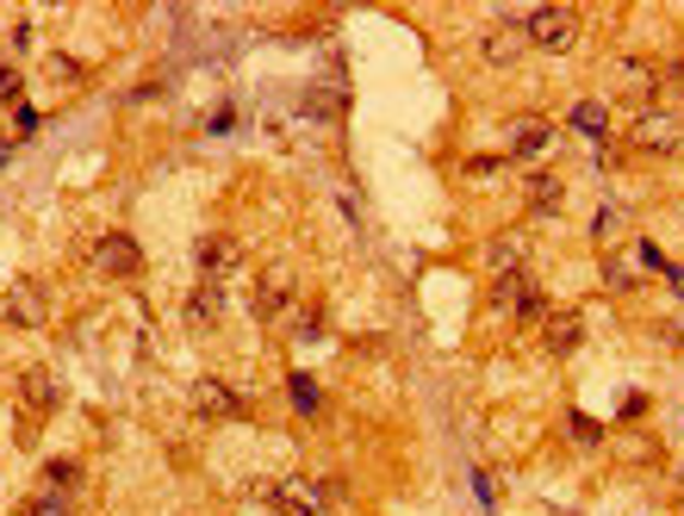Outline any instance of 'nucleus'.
<instances>
[{
	"instance_id": "nucleus-1",
	"label": "nucleus",
	"mask_w": 684,
	"mask_h": 516,
	"mask_svg": "<svg viewBox=\"0 0 684 516\" xmlns=\"http://www.w3.org/2000/svg\"><path fill=\"white\" fill-rule=\"evenodd\" d=\"M523 38H529L542 57H567L572 44H579V13H572V7H535L529 20H523Z\"/></svg>"
},
{
	"instance_id": "nucleus-2",
	"label": "nucleus",
	"mask_w": 684,
	"mask_h": 516,
	"mask_svg": "<svg viewBox=\"0 0 684 516\" xmlns=\"http://www.w3.org/2000/svg\"><path fill=\"white\" fill-rule=\"evenodd\" d=\"M628 144L641 156H672L684 144V118L665 113V106H647V113H635V125H628Z\"/></svg>"
},
{
	"instance_id": "nucleus-3",
	"label": "nucleus",
	"mask_w": 684,
	"mask_h": 516,
	"mask_svg": "<svg viewBox=\"0 0 684 516\" xmlns=\"http://www.w3.org/2000/svg\"><path fill=\"white\" fill-rule=\"evenodd\" d=\"M88 268H94L100 280H132V274L144 268V249H137L125 230H106V237L88 249Z\"/></svg>"
},
{
	"instance_id": "nucleus-4",
	"label": "nucleus",
	"mask_w": 684,
	"mask_h": 516,
	"mask_svg": "<svg viewBox=\"0 0 684 516\" xmlns=\"http://www.w3.org/2000/svg\"><path fill=\"white\" fill-rule=\"evenodd\" d=\"M200 274H206V287H230V280L243 274V243L225 237V230L206 237V243H200Z\"/></svg>"
},
{
	"instance_id": "nucleus-5",
	"label": "nucleus",
	"mask_w": 684,
	"mask_h": 516,
	"mask_svg": "<svg viewBox=\"0 0 684 516\" xmlns=\"http://www.w3.org/2000/svg\"><path fill=\"white\" fill-rule=\"evenodd\" d=\"M504 144H511L504 156H516V162H542V156L554 150V118H542V113H523V118H511V131H504Z\"/></svg>"
},
{
	"instance_id": "nucleus-6",
	"label": "nucleus",
	"mask_w": 684,
	"mask_h": 516,
	"mask_svg": "<svg viewBox=\"0 0 684 516\" xmlns=\"http://www.w3.org/2000/svg\"><path fill=\"white\" fill-rule=\"evenodd\" d=\"M187 404H193V417H212V423L243 417V411H249V399L237 392V386H225V380H193Z\"/></svg>"
},
{
	"instance_id": "nucleus-7",
	"label": "nucleus",
	"mask_w": 684,
	"mask_h": 516,
	"mask_svg": "<svg viewBox=\"0 0 684 516\" xmlns=\"http://www.w3.org/2000/svg\"><path fill=\"white\" fill-rule=\"evenodd\" d=\"M286 306H293V268H286V262H267L262 280H255V293H249V311L267 324V318H281Z\"/></svg>"
},
{
	"instance_id": "nucleus-8",
	"label": "nucleus",
	"mask_w": 684,
	"mask_h": 516,
	"mask_svg": "<svg viewBox=\"0 0 684 516\" xmlns=\"http://www.w3.org/2000/svg\"><path fill=\"white\" fill-rule=\"evenodd\" d=\"M262 497H267V511L274 516H323L311 479H274V485H262Z\"/></svg>"
},
{
	"instance_id": "nucleus-9",
	"label": "nucleus",
	"mask_w": 684,
	"mask_h": 516,
	"mask_svg": "<svg viewBox=\"0 0 684 516\" xmlns=\"http://www.w3.org/2000/svg\"><path fill=\"white\" fill-rule=\"evenodd\" d=\"M492 306H498V311H516V318H535V324L548 318V299L535 293V280H529V274H511V280H492Z\"/></svg>"
},
{
	"instance_id": "nucleus-10",
	"label": "nucleus",
	"mask_w": 684,
	"mask_h": 516,
	"mask_svg": "<svg viewBox=\"0 0 684 516\" xmlns=\"http://www.w3.org/2000/svg\"><path fill=\"white\" fill-rule=\"evenodd\" d=\"M616 88H623L641 113H647V106H660V69H653V62H641V57L616 62Z\"/></svg>"
},
{
	"instance_id": "nucleus-11",
	"label": "nucleus",
	"mask_w": 684,
	"mask_h": 516,
	"mask_svg": "<svg viewBox=\"0 0 684 516\" xmlns=\"http://www.w3.org/2000/svg\"><path fill=\"white\" fill-rule=\"evenodd\" d=\"M523 25L516 20H498V25H486V32H479V57L486 62H498V69H511L516 57H523Z\"/></svg>"
},
{
	"instance_id": "nucleus-12",
	"label": "nucleus",
	"mask_w": 684,
	"mask_h": 516,
	"mask_svg": "<svg viewBox=\"0 0 684 516\" xmlns=\"http://www.w3.org/2000/svg\"><path fill=\"white\" fill-rule=\"evenodd\" d=\"M57 404H62V386L50 380V374H38V367H32V374L20 380V411H25V429H32L38 417H50Z\"/></svg>"
},
{
	"instance_id": "nucleus-13",
	"label": "nucleus",
	"mask_w": 684,
	"mask_h": 516,
	"mask_svg": "<svg viewBox=\"0 0 684 516\" xmlns=\"http://www.w3.org/2000/svg\"><path fill=\"white\" fill-rule=\"evenodd\" d=\"M579 336H585V318H579V311H548V318H542V348L560 355V362L579 348Z\"/></svg>"
},
{
	"instance_id": "nucleus-14",
	"label": "nucleus",
	"mask_w": 684,
	"mask_h": 516,
	"mask_svg": "<svg viewBox=\"0 0 684 516\" xmlns=\"http://www.w3.org/2000/svg\"><path fill=\"white\" fill-rule=\"evenodd\" d=\"M7 318H13V324H25V330H38L44 318H50V293H44L38 280H20V287H13V299H7Z\"/></svg>"
},
{
	"instance_id": "nucleus-15",
	"label": "nucleus",
	"mask_w": 684,
	"mask_h": 516,
	"mask_svg": "<svg viewBox=\"0 0 684 516\" xmlns=\"http://www.w3.org/2000/svg\"><path fill=\"white\" fill-rule=\"evenodd\" d=\"M181 318H187V330H212L218 318H225V287H200L187 293V306H181Z\"/></svg>"
},
{
	"instance_id": "nucleus-16",
	"label": "nucleus",
	"mask_w": 684,
	"mask_h": 516,
	"mask_svg": "<svg viewBox=\"0 0 684 516\" xmlns=\"http://www.w3.org/2000/svg\"><path fill=\"white\" fill-rule=\"evenodd\" d=\"M523 262H529V243L523 237H492V249H486V268H492V280H511V274H523Z\"/></svg>"
},
{
	"instance_id": "nucleus-17",
	"label": "nucleus",
	"mask_w": 684,
	"mask_h": 516,
	"mask_svg": "<svg viewBox=\"0 0 684 516\" xmlns=\"http://www.w3.org/2000/svg\"><path fill=\"white\" fill-rule=\"evenodd\" d=\"M523 199H529V218H560L567 187H560V174H535L529 187H523Z\"/></svg>"
},
{
	"instance_id": "nucleus-18",
	"label": "nucleus",
	"mask_w": 684,
	"mask_h": 516,
	"mask_svg": "<svg viewBox=\"0 0 684 516\" xmlns=\"http://www.w3.org/2000/svg\"><path fill=\"white\" fill-rule=\"evenodd\" d=\"M38 81H44V94H69V88H81V62L62 57V50H44Z\"/></svg>"
},
{
	"instance_id": "nucleus-19",
	"label": "nucleus",
	"mask_w": 684,
	"mask_h": 516,
	"mask_svg": "<svg viewBox=\"0 0 684 516\" xmlns=\"http://www.w3.org/2000/svg\"><path fill=\"white\" fill-rule=\"evenodd\" d=\"M38 492L69 497V504H76V497H81V467H76V460H50V467H44V479H38Z\"/></svg>"
},
{
	"instance_id": "nucleus-20",
	"label": "nucleus",
	"mask_w": 684,
	"mask_h": 516,
	"mask_svg": "<svg viewBox=\"0 0 684 516\" xmlns=\"http://www.w3.org/2000/svg\"><path fill=\"white\" fill-rule=\"evenodd\" d=\"M572 131L591 137V144H604V131H609V100H579V106H572Z\"/></svg>"
},
{
	"instance_id": "nucleus-21",
	"label": "nucleus",
	"mask_w": 684,
	"mask_h": 516,
	"mask_svg": "<svg viewBox=\"0 0 684 516\" xmlns=\"http://www.w3.org/2000/svg\"><path fill=\"white\" fill-rule=\"evenodd\" d=\"M286 399L299 404L305 417H318V411H323V399H318V380H311V374H293V380H286Z\"/></svg>"
},
{
	"instance_id": "nucleus-22",
	"label": "nucleus",
	"mask_w": 684,
	"mask_h": 516,
	"mask_svg": "<svg viewBox=\"0 0 684 516\" xmlns=\"http://www.w3.org/2000/svg\"><path fill=\"white\" fill-rule=\"evenodd\" d=\"M604 280H609L616 293H628L635 280H641V268H635V255H609V262H604Z\"/></svg>"
},
{
	"instance_id": "nucleus-23",
	"label": "nucleus",
	"mask_w": 684,
	"mask_h": 516,
	"mask_svg": "<svg viewBox=\"0 0 684 516\" xmlns=\"http://www.w3.org/2000/svg\"><path fill=\"white\" fill-rule=\"evenodd\" d=\"M337 106H342L337 88H311V94H305V113H311V118H330Z\"/></svg>"
},
{
	"instance_id": "nucleus-24",
	"label": "nucleus",
	"mask_w": 684,
	"mask_h": 516,
	"mask_svg": "<svg viewBox=\"0 0 684 516\" xmlns=\"http://www.w3.org/2000/svg\"><path fill=\"white\" fill-rule=\"evenodd\" d=\"M623 225H628V211L623 206H604V211H597V225H591V237H597V243H609Z\"/></svg>"
},
{
	"instance_id": "nucleus-25",
	"label": "nucleus",
	"mask_w": 684,
	"mask_h": 516,
	"mask_svg": "<svg viewBox=\"0 0 684 516\" xmlns=\"http://www.w3.org/2000/svg\"><path fill=\"white\" fill-rule=\"evenodd\" d=\"M20 516H69V497H50V492H38L32 504H25Z\"/></svg>"
},
{
	"instance_id": "nucleus-26",
	"label": "nucleus",
	"mask_w": 684,
	"mask_h": 516,
	"mask_svg": "<svg viewBox=\"0 0 684 516\" xmlns=\"http://www.w3.org/2000/svg\"><path fill=\"white\" fill-rule=\"evenodd\" d=\"M20 69H13V62H0V106H20Z\"/></svg>"
},
{
	"instance_id": "nucleus-27",
	"label": "nucleus",
	"mask_w": 684,
	"mask_h": 516,
	"mask_svg": "<svg viewBox=\"0 0 684 516\" xmlns=\"http://www.w3.org/2000/svg\"><path fill=\"white\" fill-rule=\"evenodd\" d=\"M504 162H511V156H474V162H467V174H474V181H498V169H504Z\"/></svg>"
},
{
	"instance_id": "nucleus-28",
	"label": "nucleus",
	"mask_w": 684,
	"mask_h": 516,
	"mask_svg": "<svg viewBox=\"0 0 684 516\" xmlns=\"http://www.w3.org/2000/svg\"><path fill=\"white\" fill-rule=\"evenodd\" d=\"M286 324L299 330V336H311V330H318V306H293V318H286Z\"/></svg>"
},
{
	"instance_id": "nucleus-29",
	"label": "nucleus",
	"mask_w": 684,
	"mask_h": 516,
	"mask_svg": "<svg viewBox=\"0 0 684 516\" xmlns=\"http://www.w3.org/2000/svg\"><path fill=\"white\" fill-rule=\"evenodd\" d=\"M572 436H579V442H597V436H604V429H597V423H591V417H572Z\"/></svg>"
},
{
	"instance_id": "nucleus-30",
	"label": "nucleus",
	"mask_w": 684,
	"mask_h": 516,
	"mask_svg": "<svg viewBox=\"0 0 684 516\" xmlns=\"http://www.w3.org/2000/svg\"><path fill=\"white\" fill-rule=\"evenodd\" d=\"M0 169H7V144H0Z\"/></svg>"
}]
</instances>
